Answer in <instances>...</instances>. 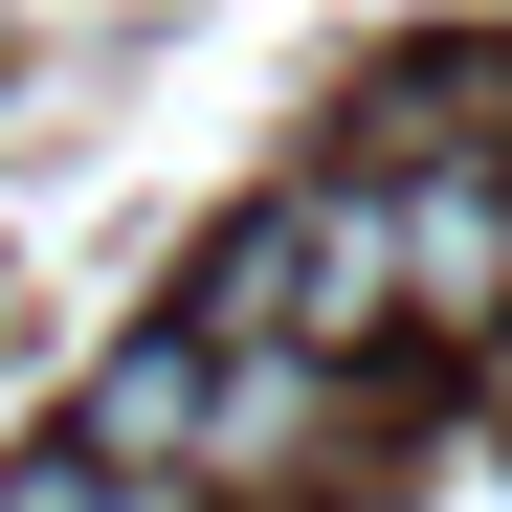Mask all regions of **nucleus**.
<instances>
[{"instance_id":"1","label":"nucleus","mask_w":512,"mask_h":512,"mask_svg":"<svg viewBox=\"0 0 512 512\" xmlns=\"http://www.w3.org/2000/svg\"><path fill=\"white\" fill-rule=\"evenodd\" d=\"M201 334L223 357H312V379H379L423 290H401V179H290L268 223L201 268Z\"/></svg>"},{"instance_id":"2","label":"nucleus","mask_w":512,"mask_h":512,"mask_svg":"<svg viewBox=\"0 0 512 512\" xmlns=\"http://www.w3.org/2000/svg\"><path fill=\"white\" fill-rule=\"evenodd\" d=\"M0 512H201V490H156V468H90V446H23V468H0Z\"/></svg>"}]
</instances>
